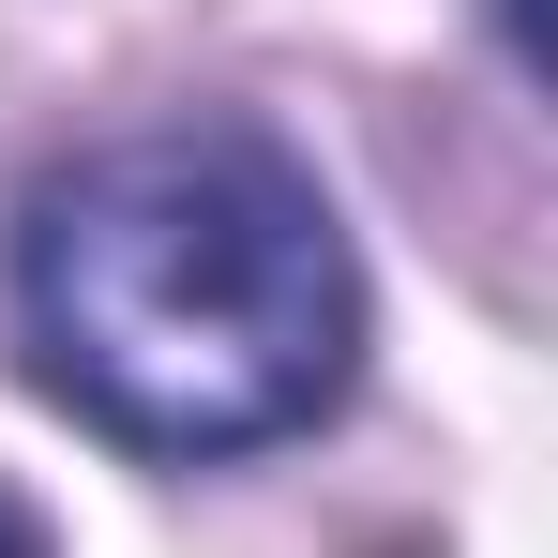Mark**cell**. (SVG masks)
<instances>
[{"mask_svg": "<svg viewBox=\"0 0 558 558\" xmlns=\"http://www.w3.org/2000/svg\"><path fill=\"white\" fill-rule=\"evenodd\" d=\"M31 377L121 453H257L363 363V272L332 196L257 121L106 136L15 211Z\"/></svg>", "mask_w": 558, "mask_h": 558, "instance_id": "obj_1", "label": "cell"}, {"mask_svg": "<svg viewBox=\"0 0 558 558\" xmlns=\"http://www.w3.org/2000/svg\"><path fill=\"white\" fill-rule=\"evenodd\" d=\"M0 558H46V529H31V513H15V498H0Z\"/></svg>", "mask_w": 558, "mask_h": 558, "instance_id": "obj_2", "label": "cell"}]
</instances>
